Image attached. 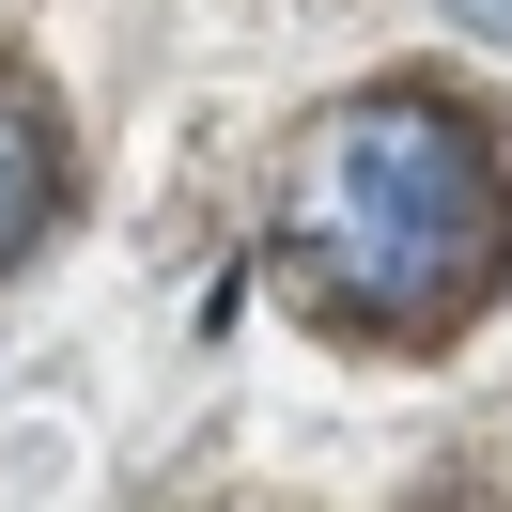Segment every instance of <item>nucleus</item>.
I'll return each mask as SVG.
<instances>
[{
  "label": "nucleus",
  "mask_w": 512,
  "mask_h": 512,
  "mask_svg": "<svg viewBox=\"0 0 512 512\" xmlns=\"http://www.w3.org/2000/svg\"><path fill=\"white\" fill-rule=\"evenodd\" d=\"M63 202H78V140H63V94H47L32 63H0V280L63 233Z\"/></svg>",
  "instance_id": "2"
},
{
  "label": "nucleus",
  "mask_w": 512,
  "mask_h": 512,
  "mask_svg": "<svg viewBox=\"0 0 512 512\" xmlns=\"http://www.w3.org/2000/svg\"><path fill=\"white\" fill-rule=\"evenodd\" d=\"M419 512H512V450H450V466L419 481Z\"/></svg>",
  "instance_id": "3"
},
{
  "label": "nucleus",
  "mask_w": 512,
  "mask_h": 512,
  "mask_svg": "<svg viewBox=\"0 0 512 512\" xmlns=\"http://www.w3.org/2000/svg\"><path fill=\"white\" fill-rule=\"evenodd\" d=\"M264 280L342 357H435L512 295V125L466 78H357L280 140Z\"/></svg>",
  "instance_id": "1"
},
{
  "label": "nucleus",
  "mask_w": 512,
  "mask_h": 512,
  "mask_svg": "<svg viewBox=\"0 0 512 512\" xmlns=\"http://www.w3.org/2000/svg\"><path fill=\"white\" fill-rule=\"evenodd\" d=\"M450 32H481V47H512V0H435Z\"/></svg>",
  "instance_id": "4"
}]
</instances>
